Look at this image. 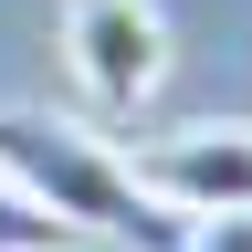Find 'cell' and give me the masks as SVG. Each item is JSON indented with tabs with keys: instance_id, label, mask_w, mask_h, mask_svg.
I'll list each match as a JSON object with an SVG mask.
<instances>
[{
	"instance_id": "6da1fadb",
	"label": "cell",
	"mask_w": 252,
	"mask_h": 252,
	"mask_svg": "<svg viewBox=\"0 0 252 252\" xmlns=\"http://www.w3.org/2000/svg\"><path fill=\"white\" fill-rule=\"evenodd\" d=\"M0 179L21 200H42L74 242H126V252H179L189 220L137 179V158L105 147L94 126L74 116H42V105H11L0 116Z\"/></svg>"
},
{
	"instance_id": "277c9868",
	"label": "cell",
	"mask_w": 252,
	"mask_h": 252,
	"mask_svg": "<svg viewBox=\"0 0 252 252\" xmlns=\"http://www.w3.org/2000/svg\"><path fill=\"white\" fill-rule=\"evenodd\" d=\"M0 252H74V231H63L42 200H21V189L0 179Z\"/></svg>"
},
{
	"instance_id": "3957f363",
	"label": "cell",
	"mask_w": 252,
	"mask_h": 252,
	"mask_svg": "<svg viewBox=\"0 0 252 252\" xmlns=\"http://www.w3.org/2000/svg\"><path fill=\"white\" fill-rule=\"evenodd\" d=\"M137 179L168 200L179 220H210V210H252V126L242 116H210V126H168L158 147H137Z\"/></svg>"
},
{
	"instance_id": "5b68a950",
	"label": "cell",
	"mask_w": 252,
	"mask_h": 252,
	"mask_svg": "<svg viewBox=\"0 0 252 252\" xmlns=\"http://www.w3.org/2000/svg\"><path fill=\"white\" fill-rule=\"evenodd\" d=\"M179 252H252V210H210V220H189Z\"/></svg>"
},
{
	"instance_id": "7a4b0ae2",
	"label": "cell",
	"mask_w": 252,
	"mask_h": 252,
	"mask_svg": "<svg viewBox=\"0 0 252 252\" xmlns=\"http://www.w3.org/2000/svg\"><path fill=\"white\" fill-rule=\"evenodd\" d=\"M63 63L105 116H137L168 84V21L147 0H63Z\"/></svg>"
}]
</instances>
